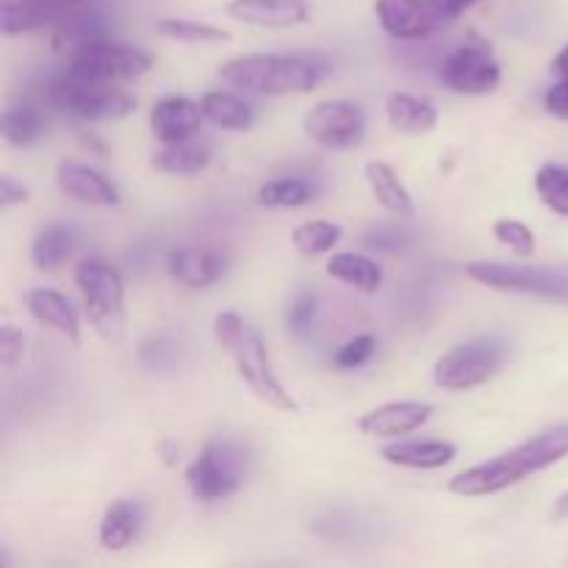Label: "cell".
Here are the masks:
<instances>
[{"label":"cell","instance_id":"40","mask_svg":"<svg viewBox=\"0 0 568 568\" xmlns=\"http://www.w3.org/2000/svg\"><path fill=\"white\" fill-rule=\"evenodd\" d=\"M28 200V189L22 183H17L14 178L3 175L0 178V209H14Z\"/></svg>","mask_w":568,"mask_h":568},{"label":"cell","instance_id":"32","mask_svg":"<svg viewBox=\"0 0 568 568\" xmlns=\"http://www.w3.org/2000/svg\"><path fill=\"white\" fill-rule=\"evenodd\" d=\"M536 192L549 211L568 220V166L552 161L544 164L536 172Z\"/></svg>","mask_w":568,"mask_h":568},{"label":"cell","instance_id":"12","mask_svg":"<svg viewBox=\"0 0 568 568\" xmlns=\"http://www.w3.org/2000/svg\"><path fill=\"white\" fill-rule=\"evenodd\" d=\"M92 0H0V31L3 37L61 26L78 11H87Z\"/></svg>","mask_w":568,"mask_h":568},{"label":"cell","instance_id":"2","mask_svg":"<svg viewBox=\"0 0 568 568\" xmlns=\"http://www.w3.org/2000/svg\"><path fill=\"white\" fill-rule=\"evenodd\" d=\"M214 342L222 353L231 355L244 386H247L261 403L270 405V408L275 410H283V414H297V399H294L292 394L283 388V383L277 381L264 338H261L258 331H253L236 311H220V314L214 316Z\"/></svg>","mask_w":568,"mask_h":568},{"label":"cell","instance_id":"17","mask_svg":"<svg viewBox=\"0 0 568 568\" xmlns=\"http://www.w3.org/2000/svg\"><path fill=\"white\" fill-rule=\"evenodd\" d=\"M227 17L255 28H297L311 20L308 0H231Z\"/></svg>","mask_w":568,"mask_h":568},{"label":"cell","instance_id":"34","mask_svg":"<svg viewBox=\"0 0 568 568\" xmlns=\"http://www.w3.org/2000/svg\"><path fill=\"white\" fill-rule=\"evenodd\" d=\"M316 316H320V300H316V294L311 292L297 294L294 303L288 305L286 311L288 331H292L297 338L311 336V331L316 327Z\"/></svg>","mask_w":568,"mask_h":568},{"label":"cell","instance_id":"10","mask_svg":"<svg viewBox=\"0 0 568 568\" xmlns=\"http://www.w3.org/2000/svg\"><path fill=\"white\" fill-rule=\"evenodd\" d=\"M442 81L453 92L483 98V94L497 92L503 83V70L494 61V55L480 42H466L449 50L442 59Z\"/></svg>","mask_w":568,"mask_h":568},{"label":"cell","instance_id":"39","mask_svg":"<svg viewBox=\"0 0 568 568\" xmlns=\"http://www.w3.org/2000/svg\"><path fill=\"white\" fill-rule=\"evenodd\" d=\"M544 109L558 120H568V78H560L558 83L547 89L544 94Z\"/></svg>","mask_w":568,"mask_h":568},{"label":"cell","instance_id":"33","mask_svg":"<svg viewBox=\"0 0 568 568\" xmlns=\"http://www.w3.org/2000/svg\"><path fill=\"white\" fill-rule=\"evenodd\" d=\"M491 233L503 247H508L510 253L519 255V258H530V255H536V247H538L536 233H532L525 222L505 216V220L494 222Z\"/></svg>","mask_w":568,"mask_h":568},{"label":"cell","instance_id":"25","mask_svg":"<svg viewBox=\"0 0 568 568\" xmlns=\"http://www.w3.org/2000/svg\"><path fill=\"white\" fill-rule=\"evenodd\" d=\"M364 175L372 194H375V200L388 211V214L414 216V197H410V192L405 189V183L399 181L392 164H386V161H366Z\"/></svg>","mask_w":568,"mask_h":568},{"label":"cell","instance_id":"20","mask_svg":"<svg viewBox=\"0 0 568 568\" xmlns=\"http://www.w3.org/2000/svg\"><path fill=\"white\" fill-rule=\"evenodd\" d=\"M383 460L399 469H444L455 460L458 447L449 442H397L383 447Z\"/></svg>","mask_w":568,"mask_h":568},{"label":"cell","instance_id":"15","mask_svg":"<svg viewBox=\"0 0 568 568\" xmlns=\"http://www.w3.org/2000/svg\"><path fill=\"white\" fill-rule=\"evenodd\" d=\"M433 416L430 403H416V399H403V403H386L381 408L369 410L358 419V430L366 438H403L427 425Z\"/></svg>","mask_w":568,"mask_h":568},{"label":"cell","instance_id":"35","mask_svg":"<svg viewBox=\"0 0 568 568\" xmlns=\"http://www.w3.org/2000/svg\"><path fill=\"white\" fill-rule=\"evenodd\" d=\"M375 349H377L375 336H369V333H364V336H355V338H349L347 344H342L336 353H333V366L342 372L361 369L364 364H369V358L375 355Z\"/></svg>","mask_w":568,"mask_h":568},{"label":"cell","instance_id":"5","mask_svg":"<svg viewBox=\"0 0 568 568\" xmlns=\"http://www.w3.org/2000/svg\"><path fill=\"white\" fill-rule=\"evenodd\" d=\"M250 469V449L233 438H211L203 453L189 464V491L200 503H216L244 486Z\"/></svg>","mask_w":568,"mask_h":568},{"label":"cell","instance_id":"36","mask_svg":"<svg viewBox=\"0 0 568 568\" xmlns=\"http://www.w3.org/2000/svg\"><path fill=\"white\" fill-rule=\"evenodd\" d=\"M139 358H142V364L153 372L178 369V364H181V347H178L172 338H148V342L142 344V349H139Z\"/></svg>","mask_w":568,"mask_h":568},{"label":"cell","instance_id":"30","mask_svg":"<svg viewBox=\"0 0 568 568\" xmlns=\"http://www.w3.org/2000/svg\"><path fill=\"white\" fill-rule=\"evenodd\" d=\"M338 242H342V227L327 220H308L292 231L294 250L308 261L331 255Z\"/></svg>","mask_w":568,"mask_h":568},{"label":"cell","instance_id":"41","mask_svg":"<svg viewBox=\"0 0 568 568\" xmlns=\"http://www.w3.org/2000/svg\"><path fill=\"white\" fill-rule=\"evenodd\" d=\"M483 3V0H433V6H436L438 11H442V17H447V20H455V17H460L464 11H469L471 6Z\"/></svg>","mask_w":568,"mask_h":568},{"label":"cell","instance_id":"29","mask_svg":"<svg viewBox=\"0 0 568 568\" xmlns=\"http://www.w3.org/2000/svg\"><path fill=\"white\" fill-rule=\"evenodd\" d=\"M314 197L316 183L300 175L275 178V181L261 183L258 189V203L264 209H300V205H308Z\"/></svg>","mask_w":568,"mask_h":568},{"label":"cell","instance_id":"28","mask_svg":"<svg viewBox=\"0 0 568 568\" xmlns=\"http://www.w3.org/2000/svg\"><path fill=\"white\" fill-rule=\"evenodd\" d=\"M200 109H203L205 122L222 128V131H247L255 120L250 103L231 92H205L200 98Z\"/></svg>","mask_w":568,"mask_h":568},{"label":"cell","instance_id":"1","mask_svg":"<svg viewBox=\"0 0 568 568\" xmlns=\"http://www.w3.org/2000/svg\"><path fill=\"white\" fill-rule=\"evenodd\" d=\"M568 455V425H555L547 430L536 433L519 444L516 449L497 455V458L477 464L471 469L460 471L449 480V494L455 497H491V494L505 491L516 483L527 480L530 475L560 464Z\"/></svg>","mask_w":568,"mask_h":568},{"label":"cell","instance_id":"19","mask_svg":"<svg viewBox=\"0 0 568 568\" xmlns=\"http://www.w3.org/2000/svg\"><path fill=\"white\" fill-rule=\"evenodd\" d=\"M166 270L175 283L186 288H209L216 281H222L227 270V258L214 250H200V247H183L170 253L166 258Z\"/></svg>","mask_w":568,"mask_h":568},{"label":"cell","instance_id":"26","mask_svg":"<svg viewBox=\"0 0 568 568\" xmlns=\"http://www.w3.org/2000/svg\"><path fill=\"white\" fill-rule=\"evenodd\" d=\"M0 133L11 148H33L48 133V122L39 105L33 103H9L0 116Z\"/></svg>","mask_w":568,"mask_h":568},{"label":"cell","instance_id":"18","mask_svg":"<svg viewBox=\"0 0 568 568\" xmlns=\"http://www.w3.org/2000/svg\"><path fill=\"white\" fill-rule=\"evenodd\" d=\"M22 303H26L28 314H31L39 325L50 327V331L59 333L61 338H67V342L75 344V347L81 344V322H78L75 308H72V303L64 294L55 292V288L37 286L28 288Z\"/></svg>","mask_w":568,"mask_h":568},{"label":"cell","instance_id":"21","mask_svg":"<svg viewBox=\"0 0 568 568\" xmlns=\"http://www.w3.org/2000/svg\"><path fill=\"white\" fill-rule=\"evenodd\" d=\"M214 159V148H211L209 139H186V142L164 144L159 153L150 159V164L155 166L164 175H178V178H192L200 175L205 166Z\"/></svg>","mask_w":568,"mask_h":568},{"label":"cell","instance_id":"11","mask_svg":"<svg viewBox=\"0 0 568 568\" xmlns=\"http://www.w3.org/2000/svg\"><path fill=\"white\" fill-rule=\"evenodd\" d=\"M305 133L320 148L349 150L364 142L366 114L349 100H327L305 114Z\"/></svg>","mask_w":568,"mask_h":568},{"label":"cell","instance_id":"7","mask_svg":"<svg viewBox=\"0 0 568 568\" xmlns=\"http://www.w3.org/2000/svg\"><path fill=\"white\" fill-rule=\"evenodd\" d=\"M67 70L75 75L100 83L136 81L153 70V59L133 44L111 42V39L94 37L75 44L67 53Z\"/></svg>","mask_w":568,"mask_h":568},{"label":"cell","instance_id":"31","mask_svg":"<svg viewBox=\"0 0 568 568\" xmlns=\"http://www.w3.org/2000/svg\"><path fill=\"white\" fill-rule=\"evenodd\" d=\"M155 28H159L161 37L172 39V42H183V44H225V42H231V33H227L225 28L211 26V22L166 17V20H159V26Z\"/></svg>","mask_w":568,"mask_h":568},{"label":"cell","instance_id":"27","mask_svg":"<svg viewBox=\"0 0 568 568\" xmlns=\"http://www.w3.org/2000/svg\"><path fill=\"white\" fill-rule=\"evenodd\" d=\"M327 275L333 281H342L344 286H353L364 294H375L383 286V270L377 261L355 253H333L327 258Z\"/></svg>","mask_w":568,"mask_h":568},{"label":"cell","instance_id":"14","mask_svg":"<svg viewBox=\"0 0 568 568\" xmlns=\"http://www.w3.org/2000/svg\"><path fill=\"white\" fill-rule=\"evenodd\" d=\"M55 186L61 194L81 205H92V209H116L120 205V192L114 183L98 172L94 166L81 164L75 159H64L55 166Z\"/></svg>","mask_w":568,"mask_h":568},{"label":"cell","instance_id":"38","mask_svg":"<svg viewBox=\"0 0 568 568\" xmlns=\"http://www.w3.org/2000/svg\"><path fill=\"white\" fill-rule=\"evenodd\" d=\"M366 244H369L372 250H377V253H399V250H405V244H408V236H405L403 231H397V227L377 225L375 231L366 233Z\"/></svg>","mask_w":568,"mask_h":568},{"label":"cell","instance_id":"8","mask_svg":"<svg viewBox=\"0 0 568 568\" xmlns=\"http://www.w3.org/2000/svg\"><path fill=\"white\" fill-rule=\"evenodd\" d=\"M508 349L497 338H477L444 353L433 366V383L444 392H471L503 369Z\"/></svg>","mask_w":568,"mask_h":568},{"label":"cell","instance_id":"9","mask_svg":"<svg viewBox=\"0 0 568 568\" xmlns=\"http://www.w3.org/2000/svg\"><path fill=\"white\" fill-rule=\"evenodd\" d=\"M466 275L475 283L497 292L530 294V297L568 303V277L560 272L541 270L525 264H499V261H471L466 264Z\"/></svg>","mask_w":568,"mask_h":568},{"label":"cell","instance_id":"43","mask_svg":"<svg viewBox=\"0 0 568 568\" xmlns=\"http://www.w3.org/2000/svg\"><path fill=\"white\" fill-rule=\"evenodd\" d=\"M564 516H568V494H564L555 505V519H564Z\"/></svg>","mask_w":568,"mask_h":568},{"label":"cell","instance_id":"6","mask_svg":"<svg viewBox=\"0 0 568 568\" xmlns=\"http://www.w3.org/2000/svg\"><path fill=\"white\" fill-rule=\"evenodd\" d=\"M53 105L64 109L75 120L83 122H103V120H125L136 111V98L111 83L89 81V78L75 75L64 70L59 78L50 81L48 89Z\"/></svg>","mask_w":568,"mask_h":568},{"label":"cell","instance_id":"23","mask_svg":"<svg viewBox=\"0 0 568 568\" xmlns=\"http://www.w3.org/2000/svg\"><path fill=\"white\" fill-rule=\"evenodd\" d=\"M386 116L399 133L408 136H425V133L436 131L438 125V109L430 100H422L408 92H392L386 98Z\"/></svg>","mask_w":568,"mask_h":568},{"label":"cell","instance_id":"22","mask_svg":"<svg viewBox=\"0 0 568 568\" xmlns=\"http://www.w3.org/2000/svg\"><path fill=\"white\" fill-rule=\"evenodd\" d=\"M142 505L131 503V499H116L105 508L103 519H100L98 538L109 552H122L131 547L142 530Z\"/></svg>","mask_w":568,"mask_h":568},{"label":"cell","instance_id":"4","mask_svg":"<svg viewBox=\"0 0 568 568\" xmlns=\"http://www.w3.org/2000/svg\"><path fill=\"white\" fill-rule=\"evenodd\" d=\"M75 283L81 288L83 308H87L89 325L111 347L125 342V283L111 264L98 258H87L78 264Z\"/></svg>","mask_w":568,"mask_h":568},{"label":"cell","instance_id":"13","mask_svg":"<svg viewBox=\"0 0 568 568\" xmlns=\"http://www.w3.org/2000/svg\"><path fill=\"white\" fill-rule=\"evenodd\" d=\"M375 14L383 31L403 42L427 39L442 22V11L433 0H377Z\"/></svg>","mask_w":568,"mask_h":568},{"label":"cell","instance_id":"24","mask_svg":"<svg viewBox=\"0 0 568 568\" xmlns=\"http://www.w3.org/2000/svg\"><path fill=\"white\" fill-rule=\"evenodd\" d=\"M78 242H81V236H78L75 227L64 225V222H53V225L39 231V236L33 239V266H37L39 272H55L75 255Z\"/></svg>","mask_w":568,"mask_h":568},{"label":"cell","instance_id":"3","mask_svg":"<svg viewBox=\"0 0 568 568\" xmlns=\"http://www.w3.org/2000/svg\"><path fill=\"white\" fill-rule=\"evenodd\" d=\"M327 75V64L320 55H281L253 53L227 61L220 78L244 94L281 98V94H305L320 87Z\"/></svg>","mask_w":568,"mask_h":568},{"label":"cell","instance_id":"37","mask_svg":"<svg viewBox=\"0 0 568 568\" xmlns=\"http://www.w3.org/2000/svg\"><path fill=\"white\" fill-rule=\"evenodd\" d=\"M26 358V333L14 325L0 327V364L3 369H17Z\"/></svg>","mask_w":568,"mask_h":568},{"label":"cell","instance_id":"42","mask_svg":"<svg viewBox=\"0 0 568 568\" xmlns=\"http://www.w3.org/2000/svg\"><path fill=\"white\" fill-rule=\"evenodd\" d=\"M552 72L558 78H568V44L564 50H560L558 55H555V61H552Z\"/></svg>","mask_w":568,"mask_h":568},{"label":"cell","instance_id":"16","mask_svg":"<svg viewBox=\"0 0 568 568\" xmlns=\"http://www.w3.org/2000/svg\"><path fill=\"white\" fill-rule=\"evenodd\" d=\"M205 116L200 103H194L192 98H183V94H166L150 109V133L161 144L186 142L200 131Z\"/></svg>","mask_w":568,"mask_h":568}]
</instances>
